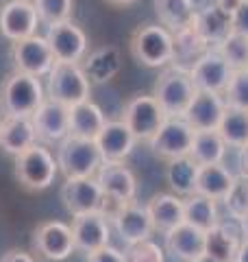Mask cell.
<instances>
[{"instance_id": "cell-43", "label": "cell", "mask_w": 248, "mask_h": 262, "mask_svg": "<svg viewBox=\"0 0 248 262\" xmlns=\"http://www.w3.org/2000/svg\"><path fill=\"white\" fill-rule=\"evenodd\" d=\"M242 3H244V0H216L213 5L220 7L222 11H227L229 15H233V13L239 9V5H242Z\"/></svg>"}, {"instance_id": "cell-38", "label": "cell", "mask_w": 248, "mask_h": 262, "mask_svg": "<svg viewBox=\"0 0 248 262\" xmlns=\"http://www.w3.org/2000/svg\"><path fill=\"white\" fill-rule=\"evenodd\" d=\"M222 96H225L227 107L248 112V70H235Z\"/></svg>"}, {"instance_id": "cell-4", "label": "cell", "mask_w": 248, "mask_h": 262, "mask_svg": "<svg viewBox=\"0 0 248 262\" xmlns=\"http://www.w3.org/2000/svg\"><path fill=\"white\" fill-rule=\"evenodd\" d=\"M57 168L59 166H57L53 153L41 144H33L27 151L15 155V179L24 190H46L55 182Z\"/></svg>"}, {"instance_id": "cell-21", "label": "cell", "mask_w": 248, "mask_h": 262, "mask_svg": "<svg viewBox=\"0 0 248 262\" xmlns=\"http://www.w3.org/2000/svg\"><path fill=\"white\" fill-rule=\"evenodd\" d=\"M242 229H233V225H227L218 221L209 232H205V253L218 262H235L239 245H242Z\"/></svg>"}, {"instance_id": "cell-28", "label": "cell", "mask_w": 248, "mask_h": 262, "mask_svg": "<svg viewBox=\"0 0 248 262\" xmlns=\"http://www.w3.org/2000/svg\"><path fill=\"white\" fill-rule=\"evenodd\" d=\"M35 129L31 118H3L0 127V146L9 155H20L35 144Z\"/></svg>"}, {"instance_id": "cell-36", "label": "cell", "mask_w": 248, "mask_h": 262, "mask_svg": "<svg viewBox=\"0 0 248 262\" xmlns=\"http://www.w3.org/2000/svg\"><path fill=\"white\" fill-rule=\"evenodd\" d=\"M72 5H74V0H33L37 18L44 22L46 27L68 22L72 15Z\"/></svg>"}, {"instance_id": "cell-11", "label": "cell", "mask_w": 248, "mask_h": 262, "mask_svg": "<svg viewBox=\"0 0 248 262\" xmlns=\"http://www.w3.org/2000/svg\"><path fill=\"white\" fill-rule=\"evenodd\" d=\"M33 249L44 260H65L77 249L72 238V227L61 221H46V223L37 225L35 234H33Z\"/></svg>"}, {"instance_id": "cell-10", "label": "cell", "mask_w": 248, "mask_h": 262, "mask_svg": "<svg viewBox=\"0 0 248 262\" xmlns=\"http://www.w3.org/2000/svg\"><path fill=\"white\" fill-rule=\"evenodd\" d=\"M11 59L15 70L27 72V75H33L37 79L44 75H51L53 66L57 61L46 37H39V35H31L27 39H20V42H13Z\"/></svg>"}, {"instance_id": "cell-25", "label": "cell", "mask_w": 248, "mask_h": 262, "mask_svg": "<svg viewBox=\"0 0 248 262\" xmlns=\"http://www.w3.org/2000/svg\"><path fill=\"white\" fill-rule=\"evenodd\" d=\"M194 27L198 31V35L207 42V46L216 48L222 39L233 33V18H231L227 11H222L220 7L209 5L207 9L196 13Z\"/></svg>"}, {"instance_id": "cell-29", "label": "cell", "mask_w": 248, "mask_h": 262, "mask_svg": "<svg viewBox=\"0 0 248 262\" xmlns=\"http://www.w3.org/2000/svg\"><path fill=\"white\" fill-rule=\"evenodd\" d=\"M198 170H201V166L189 155L170 160L168 166H165V179H168V186L172 188V192L181 196V199H187L189 194H194L196 182H198Z\"/></svg>"}, {"instance_id": "cell-14", "label": "cell", "mask_w": 248, "mask_h": 262, "mask_svg": "<svg viewBox=\"0 0 248 262\" xmlns=\"http://www.w3.org/2000/svg\"><path fill=\"white\" fill-rule=\"evenodd\" d=\"M37 22L39 18L31 0H11L0 9V33L11 42L35 35Z\"/></svg>"}, {"instance_id": "cell-8", "label": "cell", "mask_w": 248, "mask_h": 262, "mask_svg": "<svg viewBox=\"0 0 248 262\" xmlns=\"http://www.w3.org/2000/svg\"><path fill=\"white\" fill-rule=\"evenodd\" d=\"M194 134L196 131L189 127L185 118L168 116V120L161 125V129L148 140L153 155L161 160H175V158H185L192 151L194 144Z\"/></svg>"}, {"instance_id": "cell-37", "label": "cell", "mask_w": 248, "mask_h": 262, "mask_svg": "<svg viewBox=\"0 0 248 262\" xmlns=\"http://www.w3.org/2000/svg\"><path fill=\"white\" fill-rule=\"evenodd\" d=\"M225 206L235 221H244L248 214V177H235L233 188L225 196Z\"/></svg>"}, {"instance_id": "cell-47", "label": "cell", "mask_w": 248, "mask_h": 262, "mask_svg": "<svg viewBox=\"0 0 248 262\" xmlns=\"http://www.w3.org/2000/svg\"><path fill=\"white\" fill-rule=\"evenodd\" d=\"M192 262H218V260H213L211 256H207V253H203V256H198V258H194Z\"/></svg>"}, {"instance_id": "cell-23", "label": "cell", "mask_w": 248, "mask_h": 262, "mask_svg": "<svg viewBox=\"0 0 248 262\" xmlns=\"http://www.w3.org/2000/svg\"><path fill=\"white\" fill-rule=\"evenodd\" d=\"M146 210L151 214L155 232L168 234L170 229H175L185 221V206L183 199L177 194H168V192H159L155 194L151 201L146 203Z\"/></svg>"}, {"instance_id": "cell-26", "label": "cell", "mask_w": 248, "mask_h": 262, "mask_svg": "<svg viewBox=\"0 0 248 262\" xmlns=\"http://www.w3.org/2000/svg\"><path fill=\"white\" fill-rule=\"evenodd\" d=\"M105 125H107V118L96 103L83 101L79 105H74V107H70V136L96 140Z\"/></svg>"}, {"instance_id": "cell-39", "label": "cell", "mask_w": 248, "mask_h": 262, "mask_svg": "<svg viewBox=\"0 0 248 262\" xmlns=\"http://www.w3.org/2000/svg\"><path fill=\"white\" fill-rule=\"evenodd\" d=\"M127 262H165L163 249L153 241H142L135 245H129Z\"/></svg>"}, {"instance_id": "cell-31", "label": "cell", "mask_w": 248, "mask_h": 262, "mask_svg": "<svg viewBox=\"0 0 248 262\" xmlns=\"http://www.w3.org/2000/svg\"><path fill=\"white\" fill-rule=\"evenodd\" d=\"M227 142L222 140V136L216 131H196L194 134V144L189 151L192 158L198 166H209V164H222L227 155Z\"/></svg>"}, {"instance_id": "cell-45", "label": "cell", "mask_w": 248, "mask_h": 262, "mask_svg": "<svg viewBox=\"0 0 248 262\" xmlns=\"http://www.w3.org/2000/svg\"><path fill=\"white\" fill-rule=\"evenodd\" d=\"M235 262H248V238H244L242 245H239V251H237Z\"/></svg>"}, {"instance_id": "cell-18", "label": "cell", "mask_w": 248, "mask_h": 262, "mask_svg": "<svg viewBox=\"0 0 248 262\" xmlns=\"http://www.w3.org/2000/svg\"><path fill=\"white\" fill-rule=\"evenodd\" d=\"M111 223L115 225L120 238L127 245H135V243L148 241L151 238V232H155L153 221H151V214H148L146 206H139V203H135V199L124 203Z\"/></svg>"}, {"instance_id": "cell-19", "label": "cell", "mask_w": 248, "mask_h": 262, "mask_svg": "<svg viewBox=\"0 0 248 262\" xmlns=\"http://www.w3.org/2000/svg\"><path fill=\"white\" fill-rule=\"evenodd\" d=\"M135 136L122 120H107V125L96 138L103 162H124L135 146Z\"/></svg>"}, {"instance_id": "cell-12", "label": "cell", "mask_w": 248, "mask_h": 262, "mask_svg": "<svg viewBox=\"0 0 248 262\" xmlns=\"http://www.w3.org/2000/svg\"><path fill=\"white\" fill-rule=\"evenodd\" d=\"M46 42L51 46L57 61L65 63H79L87 53V35L81 27L68 22H59L48 27Z\"/></svg>"}, {"instance_id": "cell-15", "label": "cell", "mask_w": 248, "mask_h": 262, "mask_svg": "<svg viewBox=\"0 0 248 262\" xmlns=\"http://www.w3.org/2000/svg\"><path fill=\"white\" fill-rule=\"evenodd\" d=\"M227 112L225 96L216 92H205L196 90V94L189 103L183 118L189 122L194 131H216L220 127V120Z\"/></svg>"}, {"instance_id": "cell-6", "label": "cell", "mask_w": 248, "mask_h": 262, "mask_svg": "<svg viewBox=\"0 0 248 262\" xmlns=\"http://www.w3.org/2000/svg\"><path fill=\"white\" fill-rule=\"evenodd\" d=\"M168 120V114L163 112L159 101L153 94H135L131 96L122 112V122L131 129L135 140L148 142Z\"/></svg>"}, {"instance_id": "cell-46", "label": "cell", "mask_w": 248, "mask_h": 262, "mask_svg": "<svg viewBox=\"0 0 248 262\" xmlns=\"http://www.w3.org/2000/svg\"><path fill=\"white\" fill-rule=\"evenodd\" d=\"M105 3H109L113 7H127V5H133L135 0H105Z\"/></svg>"}, {"instance_id": "cell-1", "label": "cell", "mask_w": 248, "mask_h": 262, "mask_svg": "<svg viewBox=\"0 0 248 262\" xmlns=\"http://www.w3.org/2000/svg\"><path fill=\"white\" fill-rule=\"evenodd\" d=\"M44 101L39 79L27 72L13 70L0 85V112L5 118H31Z\"/></svg>"}, {"instance_id": "cell-30", "label": "cell", "mask_w": 248, "mask_h": 262, "mask_svg": "<svg viewBox=\"0 0 248 262\" xmlns=\"http://www.w3.org/2000/svg\"><path fill=\"white\" fill-rule=\"evenodd\" d=\"M155 11L163 27L172 33L192 27L198 13L194 0H155Z\"/></svg>"}, {"instance_id": "cell-34", "label": "cell", "mask_w": 248, "mask_h": 262, "mask_svg": "<svg viewBox=\"0 0 248 262\" xmlns=\"http://www.w3.org/2000/svg\"><path fill=\"white\" fill-rule=\"evenodd\" d=\"M172 37H175V59L172 61H192L194 63L198 57H203L207 51H209V46H207L205 39L198 35L194 24L172 33Z\"/></svg>"}, {"instance_id": "cell-16", "label": "cell", "mask_w": 248, "mask_h": 262, "mask_svg": "<svg viewBox=\"0 0 248 262\" xmlns=\"http://www.w3.org/2000/svg\"><path fill=\"white\" fill-rule=\"evenodd\" d=\"M103 190L96 179L92 177H79V179H65L61 188V199L65 210L72 216L87 214V212H98L103 203Z\"/></svg>"}, {"instance_id": "cell-48", "label": "cell", "mask_w": 248, "mask_h": 262, "mask_svg": "<svg viewBox=\"0 0 248 262\" xmlns=\"http://www.w3.org/2000/svg\"><path fill=\"white\" fill-rule=\"evenodd\" d=\"M239 223H242V229H244V236L248 238V214H246V219L244 221H239Z\"/></svg>"}, {"instance_id": "cell-40", "label": "cell", "mask_w": 248, "mask_h": 262, "mask_svg": "<svg viewBox=\"0 0 248 262\" xmlns=\"http://www.w3.org/2000/svg\"><path fill=\"white\" fill-rule=\"evenodd\" d=\"M87 262H127V253H122L111 245H105V247L87 253Z\"/></svg>"}, {"instance_id": "cell-22", "label": "cell", "mask_w": 248, "mask_h": 262, "mask_svg": "<svg viewBox=\"0 0 248 262\" xmlns=\"http://www.w3.org/2000/svg\"><path fill=\"white\" fill-rule=\"evenodd\" d=\"M165 249L179 260L192 262L194 258L205 253V232L183 221L165 234Z\"/></svg>"}, {"instance_id": "cell-13", "label": "cell", "mask_w": 248, "mask_h": 262, "mask_svg": "<svg viewBox=\"0 0 248 262\" xmlns=\"http://www.w3.org/2000/svg\"><path fill=\"white\" fill-rule=\"evenodd\" d=\"M31 122L37 140L61 142L65 136H70V107L48 98L31 116Z\"/></svg>"}, {"instance_id": "cell-20", "label": "cell", "mask_w": 248, "mask_h": 262, "mask_svg": "<svg viewBox=\"0 0 248 262\" xmlns=\"http://www.w3.org/2000/svg\"><path fill=\"white\" fill-rule=\"evenodd\" d=\"M96 182L101 186L103 194H109L120 201L135 199L137 182L135 175L131 173V168L124 166V162H103V166L98 168Z\"/></svg>"}, {"instance_id": "cell-32", "label": "cell", "mask_w": 248, "mask_h": 262, "mask_svg": "<svg viewBox=\"0 0 248 262\" xmlns=\"http://www.w3.org/2000/svg\"><path fill=\"white\" fill-rule=\"evenodd\" d=\"M183 206H185V223L203 229V232H209L220 221L216 201L205 194H198V192L189 194L187 199H183Z\"/></svg>"}, {"instance_id": "cell-24", "label": "cell", "mask_w": 248, "mask_h": 262, "mask_svg": "<svg viewBox=\"0 0 248 262\" xmlns=\"http://www.w3.org/2000/svg\"><path fill=\"white\" fill-rule=\"evenodd\" d=\"M81 68L89 83H109L122 70V55L115 46H101L87 55Z\"/></svg>"}, {"instance_id": "cell-27", "label": "cell", "mask_w": 248, "mask_h": 262, "mask_svg": "<svg viewBox=\"0 0 248 262\" xmlns=\"http://www.w3.org/2000/svg\"><path fill=\"white\" fill-rule=\"evenodd\" d=\"M235 184V175L225 166V164H209V166H201L198 170V182L196 192L205 194L213 201H225V196Z\"/></svg>"}, {"instance_id": "cell-5", "label": "cell", "mask_w": 248, "mask_h": 262, "mask_svg": "<svg viewBox=\"0 0 248 262\" xmlns=\"http://www.w3.org/2000/svg\"><path fill=\"white\" fill-rule=\"evenodd\" d=\"M89 92H92V83L79 63L55 61L51 75H48V98L51 101L61 103L65 107H74L83 101H89Z\"/></svg>"}, {"instance_id": "cell-9", "label": "cell", "mask_w": 248, "mask_h": 262, "mask_svg": "<svg viewBox=\"0 0 248 262\" xmlns=\"http://www.w3.org/2000/svg\"><path fill=\"white\" fill-rule=\"evenodd\" d=\"M189 79L196 90H205V92H216L225 94V90L229 88L231 79H233V68L229 66V61L218 53V48H209L203 57L189 66Z\"/></svg>"}, {"instance_id": "cell-42", "label": "cell", "mask_w": 248, "mask_h": 262, "mask_svg": "<svg viewBox=\"0 0 248 262\" xmlns=\"http://www.w3.org/2000/svg\"><path fill=\"white\" fill-rule=\"evenodd\" d=\"M0 262H35V258H33L31 253H27V251L11 249V251H7L5 256L0 258Z\"/></svg>"}, {"instance_id": "cell-3", "label": "cell", "mask_w": 248, "mask_h": 262, "mask_svg": "<svg viewBox=\"0 0 248 262\" xmlns=\"http://www.w3.org/2000/svg\"><path fill=\"white\" fill-rule=\"evenodd\" d=\"M57 166L65 179L94 177L96 170L103 166V155L98 151L96 140L65 136L57 149Z\"/></svg>"}, {"instance_id": "cell-33", "label": "cell", "mask_w": 248, "mask_h": 262, "mask_svg": "<svg viewBox=\"0 0 248 262\" xmlns=\"http://www.w3.org/2000/svg\"><path fill=\"white\" fill-rule=\"evenodd\" d=\"M218 134L227 142V146H233V149L246 146L248 144V112L227 107L225 116L220 120Z\"/></svg>"}, {"instance_id": "cell-17", "label": "cell", "mask_w": 248, "mask_h": 262, "mask_svg": "<svg viewBox=\"0 0 248 262\" xmlns=\"http://www.w3.org/2000/svg\"><path fill=\"white\" fill-rule=\"evenodd\" d=\"M72 238L74 247L81 251L92 253L96 249L109 245V221H107L101 212H87V214H79L72 221Z\"/></svg>"}, {"instance_id": "cell-7", "label": "cell", "mask_w": 248, "mask_h": 262, "mask_svg": "<svg viewBox=\"0 0 248 262\" xmlns=\"http://www.w3.org/2000/svg\"><path fill=\"white\" fill-rule=\"evenodd\" d=\"M194 94H196V88L192 83V79H189V72L183 68L165 70L157 79L155 92H153V96L159 101L163 112L168 116H177V118H183Z\"/></svg>"}, {"instance_id": "cell-35", "label": "cell", "mask_w": 248, "mask_h": 262, "mask_svg": "<svg viewBox=\"0 0 248 262\" xmlns=\"http://www.w3.org/2000/svg\"><path fill=\"white\" fill-rule=\"evenodd\" d=\"M216 48L233 70H248V37L246 35L233 31Z\"/></svg>"}, {"instance_id": "cell-44", "label": "cell", "mask_w": 248, "mask_h": 262, "mask_svg": "<svg viewBox=\"0 0 248 262\" xmlns=\"http://www.w3.org/2000/svg\"><path fill=\"white\" fill-rule=\"evenodd\" d=\"M239 177H248V144L239 149Z\"/></svg>"}, {"instance_id": "cell-41", "label": "cell", "mask_w": 248, "mask_h": 262, "mask_svg": "<svg viewBox=\"0 0 248 262\" xmlns=\"http://www.w3.org/2000/svg\"><path fill=\"white\" fill-rule=\"evenodd\" d=\"M231 18H233V31L248 37V0H244V3L239 5V9L231 15Z\"/></svg>"}, {"instance_id": "cell-49", "label": "cell", "mask_w": 248, "mask_h": 262, "mask_svg": "<svg viewBox=\"0 0 248 262\" xmlns=\"http://www.w3.org/2000/svg\"><path fill=\"white\" fill-rule=\"evenodd\" d=\"M0 127H3V116H0Z\"/></svg>"}, {"instance_id": "cell-2", "label": "cell", "mask_w": 248, "mask_h": 262, "mask_svg": "<svg viewBox=\"0 0 248 262\" xmlns=\"http://www.w3.org/2000/svg\"><path fill=\"white\" fill-rule=\"evenodd\" d=\"M131 55L146 68H161L175 59V37L163 24H142L129 39Z\"/></svg>"}]
</instances>
